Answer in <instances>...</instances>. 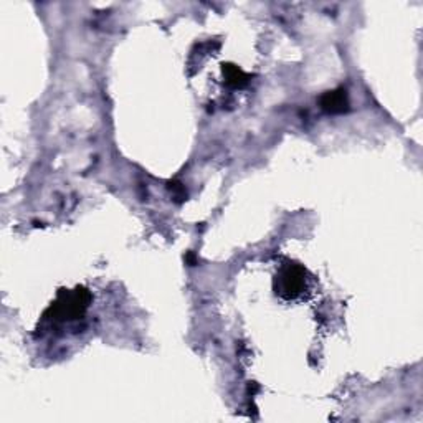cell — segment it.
Returning a JSON list of instances; mask_svg holds the SVG:
<instances>
[{"instance_id": "obj_2", "label": "cell", "mask_w": 423, "mask_h": 423, "mask_svg": "<svg viewBox=\"0 0 423 423\" xmlns=\"http://www.w3.org/2000/svg\"><path fill=\"white\" fill-rule=\"evenodd\" d=\"M306 288V269L299 265H285L274 280L276 295L286 301L298 299Z\"/></svg>"}, {"instance_id": "obj_3", "label": "cell", "mask_w": 423, "mask_h": 423, "mask_svg": "<svg viewBox=\"0 0 423 423\" xmlns=\"http://www.w3.org/2000/svg\"><path fill=\"white\" fill-rule=\"evenodd\" d=\"M321 108L329 115H342L349 110V98L347 91L344 88H338L334 91H328L321 96L320 99Z\"/></svg>"}, {"instance_id": "obj_5", "label": "cell", "mask_w": 423, "mask_h": 423, "mask_svg": "<svg viewBox=\"0 0 423 423\" xmlns=\"http://www.w3.org/2000/svg\"><path fill=\"white\" fill-rule=\"evenodd\" d=\"M169 190H171L172 197H174V200H176L177 204H182V202H184V200H187L185 187L182 185L181 182H177V181L169 182Z\"/></svg>"}, {"instance_id": "obj_1", "label": "cell", "mask_w": 423, "mask_h": 423, "mask_svg": "<svg viewBox=\"0 0 423 423\" xmlns=\"http://www.w3.org/2000/svg\"><path fill=\"white\" fill-rule=\"evenodd\" d=\"M91 295L85 288H78L73 293H65L62 291L56 299V303L50 308V311L53 313L51 320L55 321H72V320H80L85 314L86 309L90 306Z\"/></svg>"}, {"instance_id": "obj_4", "label": "cell", "mask_w": 423, "mask_h": 423, "mask_svg": "<svg viewBox=\"0 0 423 423\" xmlns=\"http://www.w3.org/2000/svg\"><path fill=\"white\" fill-rule=\"evenodd\" d=\"M224 76L226 85L232 86V88H245V86L250 83V76L247 73H243L242 69L235 65H224Z\"/></svg>"}]
</instances>
